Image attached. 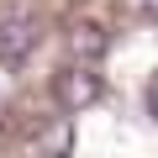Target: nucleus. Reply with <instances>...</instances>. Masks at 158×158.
Segmentation results:
<instances>
[{"instance_id":"f03ea898","label":"nucleus","mask_w":158,"mask_h":158,"mask_svg":"<svg viewBox=\"0 0 158 158\" xmlns=\"http://www.w3.org/2000/svg\"><path fill=\"white\" fill-rule=\"evenodd\" d=\"M100 95H106V79L90 63H74L69 74H58V106L63 111H90V106H100Z\"/></svg>"},{"instance_id":"20e7f679","label":"nucleus","mask_w":158,"mask_h":158,"mask_svg":"<svg viewBox=\"0 0 158 158\" xmlns=\"http://www.w3.org/2000/svg\"><path fill=\"white\" fill-rule=\"evenodd\" d=\"M148 116L158 121V79H153V90H148Z\"/></svg>"},{"instance_id":"7ed1b4c3","label":"nucleus","mask_w":158,"mask_h":158,"mask_svg":"<svg viewBox=\"0 0 158 158\" xmlns=\"http://www.w3.org/2000/svg\"><path fill=\"white\" fill-rule=\"evenodd\" d=\"M69 42H74L79 58H100V53H106V32H95V27H74Z\"/></svg>"},{"instance_id":"f257e3e1","label":"nucleus","mask_w":158,"mask_h":158,"mask_svg":"<svg viewBox=\"0 0 158 158\" xmlns=\"http://www.w3.org/2000/svg\"><path fill=\"white\" fill-rule=\"evenodd\" d=\"M37 42H42V27L32 21V11L0 6V58H6V63H21Z\"/></svg>"}]
</instances>
